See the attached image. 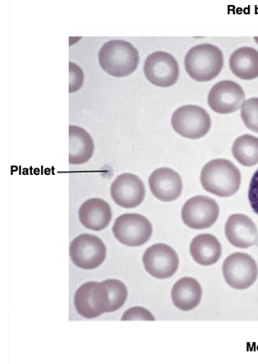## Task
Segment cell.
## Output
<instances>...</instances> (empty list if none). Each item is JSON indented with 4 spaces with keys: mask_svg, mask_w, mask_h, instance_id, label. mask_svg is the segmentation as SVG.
Masks as SVG:
<instances>
[{
    "mask_svg": "<svg viewBox=\"0 0 258 364\" xmlns=\"http://www.w3.org/2000/svg\"><path fill=\"white\" fill-rule=\"evenodd\" d=\"M71 259L78 268L93 270L103 264L106 247L95 235L82 234L73 239L70 245Z\"/></svg>",
    "mask_w": 258,
    "mask_h": 364,
    "instance_id": "obj_8",
    "label": "cell"
},
{
    "mask_svg": "<svg viewBox=\"0 0 258 364\" xmlns=\"http://www.w3.org/2000/svg\"><path fill=\"white\" fill-rule=\"evenodd\" d=\"M80 223L87 229L100 232L108 227L112 211L107 202L99 198L86 200L78 212Z\"/></svg>",
    "mask_w": 258,
    "mask_h": 364,
    "instance_id": "obj_16",
    "label": "cell"
},
{
    "mask_svg": "<svg viewBox=\"0 0 258 364\" xmlns=\"http://www.w3.org/2000/svg\"><path fill=\"white\" fill-rule=\"evenodd\" d=\"M230 68L235 75L244 80L258 77V50L250 47L238 48L230 58Z\"/></svg>",
    "mask_w": 258,
    "mask_h": 364,
    "instance_id": "obj_20",
    "label": "cell"
},
{
    "mask_svg": "<svg viewBox=\"0 0 258 364\" xmlns=\"http://www.w3.org/2000/svg\"><path fill=\"white\" fill-rule=\"evenodd\" d=\"M222 248L218 239L210 234H201L193 239L190 253L193 259L202 266H210L219 261Z\"/></svg>",
    "mask_w": 258,
    "mask_h": 364,
    "instance_id": "obj_19",
    "label": "cell"
},
{
    "mask_svg": "<svg viewBox=\"0 0 258 364\" xmlns=\"http://www.w3.org/2000/svg\"><path fill=\"white\" fill-rule=\"evenodd\" d=\"M110 195L113 200L122 208H136L145 199L144 183L136 174L122 173L113 181L110 187Z\"/></svg>",
    "mask_w": 258,
    "mask_h": 364,
    "instance_id": "obj_13",
    "label": "cell"
},
{
    "mask_svg": "<svg viewBox=\"0 0 258 364\" xmlns=\"http://www.w3.org/2000/svg\"><path fill=\"white\" fill-rule=\"evenodd\" d=\"M248 200L252 209L258 215V169L253 174L250 186H249Z\"/></svg>",
    "mask_w": 258,
    "mask_h": 364,
    "instance_id": "obj_26",
    "label": "cell"
},
{
    "mask_svg": "<svg viewBox=\"0 0 258 364\" xmlns=\"http://www.w3.org/2000/svg\"><path fill=\"white\" fill-rule=\"evenodd\" d=\"M122 321H155V317L144 307L135 306L124 313Z\"/></svg>",
    "mask_w": 258,
    "mask_h": 364,
    "instance_id": "obj_25",
    "label": "cell"
},
{
    "mask_svg": "<svg viewBox=\"0 0 258 364\" xmlns=\"http://www.w3.org/2000/svg\"><path fill=\"white\" fill-rule=\"evenodd\" d=\"M184 66L193 80L209 82L220 75L224 66V56L215 45L203 43L188 50Z\"/></svg>",
    "mask_w": 258,
    "mask_h": 364,
    "instance_id": "obj_3",
    "label": "cell"
},
{
    "mask_svg": "<svg viewBox=\"0 0 258 364\" xmlns=\"http://www.w3.org/2000/svg\"><path fill=\"white\" fill-rule=\"evenodd\" d=\"M69 163L72 165L84 164L94 154L95 144L90 133L77 126L69 127Z\"/></svg>",
    "mask_w": 258,
    "mask_h": 364,
    "instance_id": "obj_18",
    "label": "cell"
},
{
    "mask_svg": "<svg viewBox=\"0 0 258 364\" xmlns=\"http://www.w3.org/2000/svg\"><path fill=\"white\" fill-rule=\"evenodd\" d=\"M241 117L249 130L258 133V98L249 99L243 103Z\"/></svg>",
    "mask_w": 258,
    "mask_h": 364,
    "instance_id": "obj_23",
    "label": "cell"
},
{
    "mask_svg": "<svg viewBox=\"0 0 258 364\" xmlns=\"http://www.w3.org/2000/svg\"><path fill=\"white\" fill-rule=\"evenodd\" d=\"M142 262L147 273L158 279L171 278L179 266L177 252L164 243L154 244L147 248Z\"/></svg>",
    "mask_w": 258,
    "mask_h": 364,
    "instance_id": "obj_11",
    "label": "cell"
},
{
    "mask_svg": "<svg viewBox=\"0 0 258 364\" xmlns=\"http://www.w3.org/2000/svg\"><path fill=\"white\" fill-rule=\"evenodd\" d=\"M172 127L175 132L188 139H200L210 130L211 119L200 106L183 105L172 115Z\"/></svg>",
    "mask_w": 258,
    "mask_h": 364,
    "instance_id": "obj_4",
    "label": "cell"
},
{
    "mask_svg": "<svg viewBox=\"0 0 258 364\" xmlns=\"http://www.w3.org/2000/svg\"><path fill=\"white\" fill-rule=\"evenodd\" d=\"M149 187L156 199L171 202L178 199L183 191V181L176 171L169 168L154 170L149 179Z\"/></svg>",
    "mask_w": 258,
    "mask_h": 364,
    "instance_id": "obj_14",
    "label": "cell"
},
{
    "mask_svg": "<svg viewBox=\"0 0 258 364\" xmlns=\"http://www.w3.org/2000/svg\"><path fill=\"white\" fill-rule=\"evenodd\" d=\"M109 294V305L107 313L114 312L121 309L127 299V289L121 280L106 279L104 281Z\"/></svg>",
    "mask_w": 258,
    "mask_h": 364,
    "instance_id": "obj_22",
    "label": "cell"
},
{
    "mask_svg": "<svg viewBox=\"0 0 258 364\" xmlns=\"http://www.w3.org/2000/svg\"><path fill=\"white\" fill-rule=\"evenodd\" d=\"M112 232L115 238L123 245L140 247L151 237L153 225L140 214H124L115 220Z\"/></svg>",
    "mask_w": 258,
    "mask_h": 364,
    "instance_id": "obj_5",
    "label": "cell"
},
{
    "mask_svg": "<svg viewBox=\"0 0 258 364\" xmlns=\"http://www.w3.org/2000/svg\"><path fill=\"white\" fill-rule=\"evenodd\" d=\"M225 237L232 245L248 248L258 245V230L247 215L234 214L228 218L225 228Z\"/></svg>",
    "mask_w": 258,
    "mask_h": 364,
    "instance_id": "obj_15",
    "label": "cell"
},
{
    "mask_svg": "<svg viewBox=\"0 0 258 364\" xmlns=\"http://www.w3.org/2000/svg\"><path fill=\"white\" fill-rule=\"evenodd\" d=\"M182 220L187 227L204 230L212 227L219 218L217 203L210 197L195 196L188 200L182 208Z\"/></svg>",
    "mask_w": 258,
    "mask_h": 364,
    "instance_id": "obj_9",
    "label": "cell"
},
{
    "mask_svg": "<svg viewBox=\"0 0 258 364\" xmlns=\"http://www.w3.org/2000/svg\"><path fill=\"white\" fill-rule=\"evenodd\" d=\"M202 294L201 285L195 279L184 277L174 284L172 301L179 310L190 311L200 305Z\"/></svg>",
    "mask_w": 258,
    "mask_h": 364,
    "instance_id": "obj_17",
    "label": "cell"
},
{
    "mask_svg": "<svg viewBox=\"0 0 258 364\" xmlns=\"http://www.w3.org/2000/svg\"><path fill=\"white\" fill-rule=\"evenodd\" d=\"M69 93H75L80 90L82 84H84L85 75L84 72L80 66L73 63H69Z\"/></svg>",
    "mask_w": 258,
    "mask_h": 364,
    "instance_id": "obj_24",
    "label": "cell"
},
{
    "mask_svg": "<svg viewBox=\"0 0 258 364\" xmlns=\"http://www.w3.org/2000/svg\"><path fill=\"white\" fill-rule=\"evenodd\" d=\"M246 101L241 85L230 80L220 81L210 91L208 103L213 112L227 114L237 112Z\"/></svg>",
    "mask_w": 258,
    "mask_h": 364,
    "instance_id": "obj_12",
    "label": "cell"
},
{
    "mask_svg": "<svg viewBox=\"0 0 258 364\" xmlns=\"http://www.w3.org/2000/svg\"><path fill=\"white\" fill-rule=\"evenodd\" d=\"M232 154L237 162L245 167L258 164V138L252 135H243L235 140Z\"/></svg>",
    "mask_w": 258,
    "mask_h": 364,
    "instance_id": "obj_21",
    "label": "cell"
},
{
    "mask_svg": "<svg viewBox=\"0 0 258 364\" xmlns=\"http://www.w3.org/2000/svg\"><path fill=\"white\" fill-rule=\"evenodd\" d=\"M137 49L126 41L112 40L105 43L99 53L101 68L110 76L123 77L132 75L139 65Z\"/></svg>",
    "mask_w": 258,
    "mask_h": 364,
    "instance_id": "obj_2",
    "label": "cell"
},
{
    "mask_svg": "<svg viewBox=\"0 0 258 364\" xmlns=\"http://www.w3.org/2000/svg\"><path fill=\"white\" fill-rule=\"evenodd\" d=\"M242 175L237 166L227 159L210 161L203 168L200 183L207 192L222 198L235 195L241 186Z\"/></svg>",
    "mask_w": 258,
    "mask_h": 364,
    "instance_id": "obj_1",
    "label": "cell"
},
{
    "mask_svg": "<svg viewBox=\"0 0 258 364\" xmlns=\"http://www.w3.org/2000/svg\"><path fill=\"white\" fill-rule=\"evenodd\" d=\"M76 311L87 319L107 313L109 294L104 282H87L77 289L75 297Z\"/></svg>",
    "mask_w": 258,
    "mask_h": 364,
    "instance_id": "obj_6",
    "label": "cell"
},
{
    "mask_svg": "<svg viewBox=\"0 0 258 364\" xmlns=\"http://www.w3.org/2000/svg\"><path fill=\"white\" fill-rule=\"evenodd\" d=\"M222 272L225 282L235 289L250 288L258 277L256 261L243 252L227 257L223 262Z\"/></svg>",
    "mask_w": 258,
    "mask_h": 364,
    "instance_id": "obj_7",
    "label": "cell"
},
{
    "mask_svg": "<svg viewBox=\"0 0 258 364\" xmlns=\"http://www.w3.org/2000/svg\"><path fill=\"white\" fill-rule=\"evenodd\" d=\"M144 75L151 85L161 87L174 85L179 77V66L173 55L155 52L149 55L144 63Z\"/></svg>",
    "mask_w": 258,
    "mask_h": 364,
    "instance_id": "obj_10",
    "label": "cell"
}]
</instances>
